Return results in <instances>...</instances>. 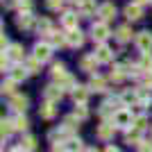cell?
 Segmentation results:
<instances>
[{"label": "cell", "instance_id": "obj_1", "mask_svg": "<svg viewBox=\"0 0 152 152\" xmlns=\"http://www.w3.org/2000/svg\"><path fill=\"white\" fill-rule=\"evenodd\" d=\"M91 34H93V41L95 43H104L109 39V27H107V20H98V23H93L91 25Z\"/></svg>", "mask_w": 152, "mask_h": 152}, {"label": "cell", "instance_id": "obj_2", "mask_svg": "<svg viewBox=\"0 0 152 152\" xmlns=\"http://www.w3.org/2000/svg\"><path fill=\"white\" fill-rule=\"evenodd\" d=\"M114 123H116V127H123V129L132 127L134 125L132 109H121V111H116V114H114Z\"/></svg>", "mask_w": 152, "mask_h": 152}, {"label": "cell", "instance_id": "obj_3", "mask_svg": "<svg viewBox=\"0 0 152 152\" xmlns=\"http://www.w3.org/2000/svg\"><path fill=\"white\" fill-rule=\"evenodd\" d=\"M34 57L39 59V61L43 64V61H48V59L52 57V43H37L34 45Z\"/></svg>", "mask_w": 152, "mask_h": 152}, {"label": "cell", "instance_id": "obj_4", "mask_svg": "<svg viewBox=\"0 0 152 152\" xmlns=\"http://www.w3.org/2000/svg\"><path fill=\"white\" fill-rule=\"evenodd\" d=\"M136 45H139V50H143V52L152 50V34L148 30L139 32V34H136Z\"/></svg>", "mask_w": 152, "mask_h": 152}, {"label": "cell", "instance_id": "obj_5", "mask_svg": "<svg viewBox=\"0 0 152 152\" xmlns=\"http://www.w3.org/2000/svg\"><path fill=\"white\" fill-rule=\"evenodd\" d=\"M93 55L98 57V61H100V64H107V61H111V59H114V52H111V48H109V45H104V43L98 45V50H95Z\"/></svg>", "mask_w": 152, "mask_h": 152}, {"label": "cell", "instance_id": "obj_6", "mask_svg": "<svg viewBox=\"0 0 152 152\" xmlns=\"http://www.w3.org/2000/svg\"><path fill=\"white\" fill-rule=\"evenodd\" d=\"M84 43V34L80 27H75V30H68V45L70 48H80V45Z\"/></svg>", "mask_w": 152, "mask_h": 152}, {"label": "cell", "instance_id": "obj_7", "mask_svg": "<svg viewBox=\"0 0 152 152\" xmlns=\"http://www.w3.org/2000/svg\"><path fill=\"white\" fill-rule=\"evenodd\" d=\"M9 107H12L14 111H25V109H27V98H25V95L14 93L12 100H9Z\"/></svg>", "mask_w": 152, "mask_h": 152}, {"label": "cell", "instance_id": "obj_8", "mask_svg": "<svg viewBox=\"0 0 152 152\" xmlns=\"http://www.w3.org/2000/svg\"><path fill=\"white\" fill-rule=\"evenodd\" d=\"M98 16H100L102 20H111L116 16V7L111 5V2H104V5L98 7Z\"/></svg>", "mask_w": 152, "mask_h": 152}, {"label": "cell", "instance_id": "obj_9", "mask_svg": "<svg viewBox=\"0 0 152 152\" xmlns=\"http://www.w3.org/2000/svg\"><path fill=\"white\" fill-rule=\"evenodd\" d=\"M114 132H116V123H102V125L98 127V136H100V139H104V141L111 139V136H114Z\"/></svg>", "mask_w": 152, "mask_h": 152}, {"label": "cell", "instance_id": "obj_10", "mask_svg": "<svg viewBox=\"0 0 152 152\" xmlns=\"http://www.w3.org/2000/svg\"><path fill=\"white\" fill-rule=\"evenodd\" d=\"M57 86H61V91H75V89H77L75 77L68 75V73H66L64 77H59V80H57Z\"/></svg>", "mask_w": 152, "mask_h": 152}, {"label": "cell", "instance_id": "obj_11", "mask_svg": "<svg viewBox=\"0 0 152 152\" xmlns=\"http://www.w3.org/2000/svg\"><path fill=\"white\" fill-rule=\"evenodd\" d=\"M43 95H45V100H50V102H59L61 100V95H64V91H61V86H48V89L43 91Z\"/></svg>", "mask_w": 152, "mask_h": 152}, {"label": "cell", "instance_id": "obj_12", "mask_svg": "<svg viewBox=\"0 0 152 152\" xmlns=\"http://www.w3.org/2000/svg\"><path fill=\"white\" fill-rule=\"evenodd\" d=\"M16 25L23 27V30H30V27L34 25V16H32V12H20V16L16 18Z\"/></svg>", "mask_w": 152, "mask_h": 152}, {"label": "cell", "instance_id": "obj_13", "mask_svg": "<svg viewBox=\"0 0 152 152\" xmlns=\"http://www.w3.org/2000/svg\"><path fill=\"white\" fill-rule=\"evenodd\" d=\"M73 100H75V104H86V100H89V86H77L73 91Z\"/></svg>", "mask_w": 152, "mask_h": 152}, {"label": "cell", "instance_id": "obj_14", "mask_svg": "<svg viewBox=\"0 0 152 152\" xmlns=\"http://www.w3.org/2000/svg\"><path fill=\"white\" fill-rule=\"evenodd\" d=\"M98 64H100V61H98V57H95V55H86V57H82L80 66H82V70H86V73H93Z\"/></svg>", "mask_w": 152, "mask_h": 152}, {"label": "cell", "instance_id": "obj_15", "mask_svg": "<svg viewBox=\"0 0 152 152\" xmlns=\"http://www.w3.org/2000/svg\"><path fill=\"white\" fill-rule=\"evenodd\" d=\"M141 14H143V9H141L139 2H132V5H127L125 7V16L129 20H139L141 18Z\"/></svg>", "mask_w": 152, "mask_h": 152}, {"label": "cell", "instance_id": "obj_16", "mask_svg": "<svg viewBox=\"0 0 152 152\" xmlns=\"http://www.w3.org/2000/svg\"><path fill=\"white\" fill-rule=\"evenodd\" d=\"M39 114H41V118H45V121H50V118H55V102L50 100H45L43 104H41V109H39Z\"/></svg>", "mask_w": 152, "mask_h": 152}, {"label": "cell", "instance_id": "obj_17", "mask_svg": "<svg viewBox=\"0 0 152 152\" xmlns=\"http://www.w3.org/2000/svg\"><path fill=\"white\" fill-rule=\"evenodd\" d=\"M77 18H80V16H77L75 12H66L61 16V23H64L66 30H75V27H77Z\"/></svg>", "mask_w": 152, "mask_h": 152}, {"label": "cell", "instance_id": "obj_18", "mask_svg": "<svg viewBox=\"0 0 152 152\" xmlns=\"http://www.w3.org/2000/svg\"><path fill=\"white\" fill-rule=\"evenodd\" d=\"M7 57L12 59V61H20V59H23V48H20L18 43L9 45V50H7Z\"/></svg>", "mask_w": 152, "mask_h": 152}, {"label": "cell", "instance_id": "obj_19", "mask_svg": "<svg viewBox=\"0 0 152 152\" xmlns=\"http://www.w3.org/2000/svg\"><path fill=\"white\" fill-rule=\"evenodd\" d=\"M89 89H93V91H98V93H102V91H107V82L102 80V77H91V82H89Z\"/></svg>", "mask_w": 152, "mask_h": 152}, {"label": "cell", "instance_id": "obj_20", "mask_svg": "<svg viewBox=\"0 0 152 152\" xmlns=\"http://www.w3.org/2000/svg\"><path fill=\"white\" fill-rule=\"evenodd\" d=\"M48 37H50L52 45H64V43H68V34H64V32H50Z\"/></svg>", "mask_w": 152, "mask_h": 152}, {"label": "cell", "instance_id": "obj_21", "mask_svg": "<svg viewBox=\"0 0 152 152\" xmlns=\"http://www.w3.org/2000/svg\"><path fill=\"white\" fill-rule=\"evenodd\" d=\"M116 39H118L121 43H127V41L132 39V30H129V27H127V25L118 27V30H116Z\"/></svg>", "mask_w": 152, "mask_h": 152}, {"label": "cell", "instance_id": "obj_22", "mask_svg": "<svg viewBox=\"0 0 152 152\" xmlns=\"http://www.w3.org/2000/svg\"><path fill=\"white\" fill-rule=\"evenodd\" d=\"M25 75H27V68H25V66H14V68H12V80H16V82L25 80Z\"/></svg>", "mask_w": 152, "mask_h": 152}, {"label": "cell", "instance_id": "obj_23", "mask_svg": "<svg viewBox=\"0 0 152 152\" xmlns=\"http://www.w3.org/2000/svg\"><path fill=\"white\" fill-rule=\"evenodd\" d=\"M37 30H39V34H50V32H52V23L48 18H41L37 23Z\"/></svg>", "mask_w": 152, "mask_h": 152}, {"label": "cell", "instance_id": "obj_24", "mask_svg": "<svg viewBox=\"0 0 152 152\" xmlns=\"http://www.w3.org/2000/svg\"><path fill=\"white\" fill-rule=\"evenodd\" d=\"M20 148H23L25 152H32L34 148H37V139H34V136H25V139L20 141Z\"/></svg>", "mask_w": 152, "mask_h": 152}, {"label": "cell", "instance_id": "obj_25", "mask_svg": "<svg viewBox=\"0 0 152 152\" xmlns=\"http://www.w3.org/2000/svg\"><path fill=\"white\" fill-rule=\"evenodd\" d=\"M25 68H27V73H39V68H41V61H39L37 57H30L25 61Z\"/></svg>", "mask_w": 152, "mask_h": 152}, {"label": "cell", "instance_id": "obj_26", "mask_svg": "<svg viewBox=\"0 0 152 152\" xmlns=\"http://www.w3.org/2000/svg\"><path fill=\"white\" fill-rule=\"evenodd\" d=\"M139 66H141L143 70H152V55H150V52H143V55H141Z\"/></svg>", "mask_w": 152, "mask_h": 152}, {"label": "cell", "instance_id": "obj_27", "mask_svg": "<svg viewBox=\"0 0 152 152\" xmlns=\"http://www.w3.org/2000/svg\"><path fill=\"white\" fill-rule=\"evenodd\" d=\"M80 14H82V16H91V14H95V2L91 0V2L80 5Z\"/></svg>", "mask_w": 152, "mask_h": 152}, {"label": "cell", "instance_id": "obj_28", "mask_svg": "<svg viewBox=\"0 0 152 152\" xmlns=\"http://www.w3.org/2000/svg\"><path fill=\"white\" fill-rule=\"evenodd\" d=\"M125 141H127V143H129V145H132V143H141V132H139V129H136V127H134L132 132H127Z\"/></svg>", "mask_w": 152, "mask_h": 152}, {"label": "cell", "instance_id": "obj_29", "mask_svg": "<svg viewBox=\"0 0 152 152\" xmlns=\"http://www.w3.org/2000/svg\"><path fill=\"white\" fill-rule=\"evenodd\" d=\"M64 75H66V66H64V64H55V66H52V77L59 80V77H64Z\"/></svg>", "mask_w": 152, "mask_h": 152}, {"label": "cell", "instance_id": "obj_30", "mask_svg": "<svg viewBox=\"0 0 152 152\" xmlns=\"http://www.w3.org/2000/svg\"><path fill=\"white\" fill-rule=\"evenodd\" d=\"M2 93H9V95L16 93V80H7V82L2 84Z\"/></svg>", "mask_w": 152, "mask_h": 152}, {"label": "cell", "instance_id": "obj_31", "mask_svg": "<svg viewBox=\"0 0 152 152\" xmlns=\"http://www.w3.org/2000/svg\"><path fill=\"white\" fill-rule=\"evenodd\" d=\"M14 129H16V127H14V121H2V139H5V136H9Z\"/></svg>", "mask_w": 152, "mask_h": 152}, {"label": "cell", "instance_id": "obj_32", "mask_svg": "<svg viewBox=\"0 0 152 152\" xmlns=\"http://www.w3.org/2000/svg\"><path fill=\"white\" fill-rule=\"evenodd\" d=\"M14 127L16 129H27V118L25 116H16L14 118Z\"/></svg>", "mask_w": 152, "mask_h": 152}, {"label": "cell", "instance_id": "obj_33", "mask_svg": "<svg viewBox=\"0 0 152 152\" xmlns=\"http://www.w3.org/2000/svg\"><path fill=\"white\" fill-rule=\"evenodd\" d=\"M68 150L70 152H82V141L80 139H70L68 141Z\"/></svg>", "mask_w": 152, "mask_h": 152}, {"label": "cell", "instance_id": "obj_34", "mask_svg": "<svg viewBox=\"0 0 152 152\" xmlns=\"http://www.w3.org/2000/svg\"><path fill=\"white\" fill-rule=\"evenodd\" d=\"M75 116L80 118V121H86V118H89V111H86V107H84V104H77Z\"/></svg>", "mask_w": 152, "mask_h": 152}, {"label": "cell", "instance_id": "obj_35", "mask_svg": "<svg viewBox=\"0 0 152 152\" xmlns=\"http://www.w3.org/2000/svg\"><path fill=\"white\" fill-rule=\"evenodd\" d=\"M134 127L139 129V132H143L148 127V121H145V116H139V118H134Z\"/></svg>", "mask_w": 152, "mask_h": 152}, {"label": "cell", "instance_id": "obj_36", "mask_svg": "<svg viewBox=\"0 0 152 152\" xmlns=\"http://www.w3.org/2000/svg\"><path fill=\"white\" fill-rule=\"evenodd\" d=\"M32 7H34L32 0H18V9L20 12H32Z\"/></svg>", "mask_w": 152, "mask_h": 152}, {"label": "cell", "instance_id": "obj_37", "mask_svg": "<svg viewBox=\"0 0 152 152\" xmlns=\"http://www.w3.org/2000/svg\"><path fill=\"white\" fill-rule=\"evenodd\" d=\"M45 5L50 7V9H61L64 0H45Z\"/></svg>", "mask_w": 152, "mask_h": 152}, {"label": "cell", "instance_id": "obj_38", "mask_svg": "<svg viewBox=\"0 0 152 152\" xmlns=\"http://www.w3.org/2000/svg\"><path fill=\"white\" fill-rule=\"evenodd\" d=\"M143 84H145L148 89H152V70H145V75H143Z\"/></svg>", "mask_w": 152, "mask_h": 152}, {"label": "cell", "instance_id": "obj_39", "mask_svg": "<svg viewBox=\"0 0 152 152\" xmlns=\"http://www.w3.org/2000/svg\"><path fill=\"white\" fill-rule=\"evenodd\" d=\"M9 61H12V59L7 57V55H2V61H0V66H2V70H9Z\"/></svg>", "mask_w": 152, "mask_h": 152}, {"label": "cell", "instance_id": "obj_40", "mask_svg": "<svg viewBox=\"0 0 152 152\" xmlns=\"http://www.w3.org/2000/svg\"><path fill=\"white\" fill-rule=\"evenodd\" d=\"M139 150H141V152H152V143H143Z\"/></svg>", "mask_w": 152, "mask_h": 152}, {"label": "cell", "instance_id": "obj_41", "mask_svg": "<svg viewBox=\"0 0 152 152\" xmlns=\"http://www.w3.org/2000/svg\"><path fill=\"white\" fill-rule=\"evenodd\" d=\"M7 45H9V41H7V37L2 34V52H5V48H7Z\"/></svg>", "mask_w": 152, "mask_h": 152}, {"label": "cell", "instance_id": "obj_42", "mask_svg": "<svg viewBox=\"0 0 152 152\" xmlns=\"http://www.w3.org/2000/svg\"><path fill=\"white\" fill-rule=\"evenodd\" d=\"M104 152H121V150H118V148H114V145H109V148H107Z\"/></svg>", "mask_w": 152, "mask_h": 152}, {"label": "cell", "instance_id": "obj_43", "mask_svg": "<svg viewBox=\"0 0 152 152\" xmlns=\"http://www.w3.org/2000/svg\"><path fill=\"white\" fill-rule=\"evenodd\" d=\"M77 5H84V2H91V0H75Z\"/></svg>", "mask_w": 152, "mask_h": 152}, {"label": "cell", "instance_id": "obj_44", "mask_svg": "<svg viewBox=\"0 0 152 152\" xmlns=\"http://www.w3.org/2000/svg\"><path fill=\"white\" fill-rule=\"evenodd\" d=\"M136 2H139V5H143V2H150V0H136Z\"/></svg>", "mask_w": 152, "mask_h": 152}, {"label": "cell", "instance_id": "obj_45", "mask_svg": "<svg viewBox=\"0 0 152 152\" xmlns=\"http://www.w3.org/2000/svg\"><path fill=\"white\" fill-rule=\"evenodd\" d=\"M84 152H98V150H93V148H89V150H84Z\"/></svg>", "mask_w": 152, "mask_h": 152}, {"label": "cell", "instance_id": "obj_46", "mask_svg": "<svg viewBox=\"0 0 152 152\" xmlns=\"http://www.w3.org/2000/svg\"><path fill=\"white\" fill-rule=\"evenodd\" d=\"M12 152H25V150H23V148H18V150H12Z\"/></svg>", "mask_w": 152, "mask_h": 152}]
</instances>
